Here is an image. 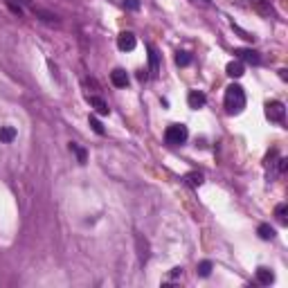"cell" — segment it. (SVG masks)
<instances>
[{
	"instance_id": "obj_1",
	"label": "cell",
	"mask_w": 288,
	"mask_h": 288,
	"mask_svg": "<svg viewBox=\"0 0 288 288\" xmlns=\"http://www.w3.org/2000/svg\"><path fill=\"white\" fill-rule=\"evenodd\" d=\"M223 104H225V111H228L230 115H236V113H241L243 108H246V93H243V88L239 83H232V86L225 88Z\"/></svg>"
},
{
	"instance_id": "obj_2",
	"label": "cell",
	"mask_w": 288,
	"mask_h": 288,
	"mask_svg": "<svg viewBox=\"0 0 288 288\" xmlns=\"http://www.w3.org/2000/svg\"><path fill=\"white\" fill-rule=\"evenodd\" d=\"M189 137V131L185 124H171L169 129L165 131V142L169 147H182Z\"/></svg>"
},
{
	"instance_id": "obj_3",
	"label": "cell",
	"mask_w": 288,
	"mask_h": 288,
	"mask_svg": "<svg viewBox=\"0 0 288 288\" xmlns=\"http://www.w3.org/2000/svg\"><path fill=\"white\" fill-rule=\"evenodd\" d=\"M266 117L275 124H284V117H286V108H284L282 101H268L266 104Z\"/></svg>"
},
{
	"instance_id": "obj_4",
	"label": "cell",
	"mask_w": 288,
	"mask_h": 288,
	"mask_svg": "<svg viewBox=\"0 0 288 288\" xmlns=\"http://www.w3.org/2000/svg\"><path fill=\"white\" fill-rule=\"evenodd\" d=\"M135 45H137V38L133 32H122L117 36V47L122 52H131V50H135Z\"/></svg>"
},
{
	"instance_id": "obj_5",
	"label": "cell",
	"mask_w": 288,
	"mask_h": 288,
	"mask_svg": "<svg viewBox=\"0 0 288 288\" xmlns=\"http://www.w3.org/2000/svg\"><path fill=\"white\" fill-rule=\"evenodd\" d=\"M187 104H189V108H194V111L203 108V106L207 104L205 93H200V90H192V93L187 95Z\"/></svg>"
},
{
	"instance_id": "obj_6",
	"label": "cell",
	"mask_w": 288,
	"mask_h": 288,
	"mask_svg": "<svg viewBox=\"0 0 288 288\" xmlns=\"http://www.w3.org/2000/svg\"><path fill=\"white\" fill-rule=\"evenodd\" d=\"M111 81L115 88H126V86H129V75H126V70H122V68H115V70L111 72Z\"/></svg>"
},
{
	"instance_id": "obj_7",
	"label": "cell",
	"mask_w": 288,
	"mask_h": 288,
	"mask_svg": "<svg viewBox=\"0 0 288 288\" xmlns=\"http://www.w3.org/2000/svg\"><path fill=\"white\" fill-rule=\"evenodd\" d=\"M234 54H236V59L246 61V63H252V65L261 63V57H259L254 50H234Z\"/></svg>"
},
{
	"instance_id": "obj_8",
	"label": "cell",
	"mask_w": 288,
	"mask_h": 288,
	"mask_svg": "<svg viewBox=\"0 0 288 288\" xmlns=\"http://www.w3.org/2000/svg\"><path fill=\"white\" fill-rule=\"evenodd\" d=\"M257 282L261 284V286H270L272 282H275V272L270 270V268H257Z\"/></svg>"
},
{
	"instance_id": "obj_9",
	"label": "cell",
	"mask_w": 288,
	"mask_h": 288,
	"mask_svg": "<svg viewBox=\"0 0 288 288\" xmlns=\"http://www.w3.org/2000/svg\"><path fill=\"white\" fill-rule=\"evenodd\" d=\"M225 72H228L232 79H239V77H243V72H246V65H243V61H230L228 68H225Z\"/></svg>"
},
{
	"instance_id": "obj_10",
	"label": "cell",
	"mask_w": 288,
	"mask_h": 288,
	"mask_svg": "<svg viewBox=\"0 0 288 288\" xmlns=\"http://www.w3.org/2000/svg\"><path fill=\"white\" fill-rule=\"evenodd\" d=\"M88 101H90V106L97 111V115H108V113H111L108 104L101 99V97H88Z\"/></svg>"
},
{
	"instance_id": "obj_11",
	"label": "cell",
	"mask_w": 288,
	"mask_h": 288,
	"mask_svg": "<svg viewBox=\"0 0 288 288\" xmlns=\"http://www.w3.org/2000/svg\"><path fill=\"white\" fill-rule=\"evenodd\" d=\"M149 61H151V75L158 77V72H160V54L153 45H149Z\"/></svg>"
},
{
	"instance_id": "obj_12",
	"label": "cell",
	"mask_w": 288,
	"mask_h": 288,
	"mask_svg": "<svg viewBox=\"0 0 288 288\" xmlns=\"http://www.w3.org/2000/svg\"><path fill=\"white\" fill-rule=\"evenodd\" d=\"M14 140H16V129L14 126H0V142L9 144Z\"/></svg>"
},
{
	"instance_id": "obj_13",
	"label": "cell",
	"mask_w": 288,
	"mask_h": 288,
	"mask_svg": "<svg viewBox=\"0 0 288 288\" xmlns=\"http://www.w3.org/2000/svg\"><path fill=\"white\" fill-rule=\"evenodd\" d=\"M275 216L282 225H288V205L286 203H279V205L275 207Z\"/></svg>"
},
{
	"instance_id": "obj_14",
	"label": "cell",
	"mask_w": 288,
	"mask_h": 288,
	"mask_svg": "<svg viewBox=\"0 0 288 288\" xmlns=\"http://www.w3.org/2000/svg\"><path fill=\"white\" fill-rule=\"evenodd\" d=\"M257 232H259V236H261L264 241H270V239H275V230H272L268 223H261Z\"/></svg>"
},
{
	"instance_id": "obj_15",
	"label": "cell",
	"mask_w": 288,
	"mask_h": 288,
	"mask_svg": "<svg viewBox=\"0 0 288 288\" xmlns=\"http://www.w3.org/2000/svg\"><path fill=\"white\" fill-rule=\"evenodd\" d=\"M70 151L77 153V160H79V165H86V160H88V155H86V151H83L77 142H70Z\"/></svg>"
},
{
	"instance_id": "obj_16",
	"label": "cell",
	"mask_w": 288,
	"mask_h": 288,
	"mask_svg": "<svg viewBox=\"0 0 288 288\" xmlns=\"http://www.w3.org/2000/svg\"><path fill=\"white\" fill-rule=\"evenodd\" d=\"M185 180H187L192 187H200V185H203V173H198V171H192V173H187V176H185Z\"/></svg>"
},
{
	"instance_id": "obj_17",
	"label": "cell",
	"mask_w": 288,
	"mask_h": 288,
	"mask_svg": "<svg viewBox=\"0 0 288 288\" xmlns=\"http://www.w3.org/2000/svg\"><path fill=\"white\" fill-rule=\"evenodd\" d=\"M189 63H192V54H189V52H178L176 54V65H180V68H187Z\"/></svg>"
},
{
	"instance_id": "obj_18",
	"label": "cell",
	"mask_w": 288,
	"mask_h": 288,
	"mask_svg": "<svg viewBox=\"0 0 288 288\" xmlns=\"http://www.w3.org/2000/svg\"><path fill=\"white\" fill-rule=\"evenodd\" d=\"M196 272H198V277H210L212 275V261H200Z\"/></svg>"
},
{
	"instance_id": "obj_19",
	"label": "cell",
	"mask_w": 288,
	"mask_h": 288,
	"mask_svg": "<svg viewBox=\"0 0 288 288\" xmlns=\"http://www.w3.org/2000/svg\"><path fill=\"white\" fill-rule=\"evenodd\" d=\"M254 7H257V12H261V14H272L270 0H254Z\"/></svg>"
},
{
	"instance_id": "obj_20",
	"label": "cell",
	"mask_w": 288,
	"mask_h": 288,
	"mask_svg": "<svg viewBox=\"0 0 288 288\" xmlns=\"http://www.w3.org/2000/svg\"><path fill=\"white\" fill-rule=\"evenodd\" d=\"M90 126H93V131L97 133V135H104V133H106V129H104V124H101L97 117H90Z\"/></svg>"
},
{
	"instance_id": "obj_21",
	"label": "cell",
	"mask_w": 288,
	"mask_h": 288,
	"mask_svg": "<svg viewBox=\"0 0 288 288\" xmlns=\"http://www.w3.org/2000/svg\"><path fill=\"white\" fill-rule=\"evenodd\" d=\"M122 5L126 9H131V12H137L140 9V0H122Z\"/></svg>"
},
{
	"instance_id": "obj_22",
	"label": "cell",
	"mask_w": 288,
	"mask_h": 288,
	"mask_svg": "<svg viewBox=\"0 0 288 288\" xmlns=\"http://www.w3.org/2000/svg\"><path fill=\"white\" fill-rule=\"evenodd\" d=\"M286 169H288V160L282 158V160H279V173H284Z\"/></svg>"
},
{
	"instance_id": "obj_23",
	"label": "cell",
	"mask_w": 288,
	"mask_h": 288,
	"mask_svg": "<svg viewBox=\"0 0 288 288\" xmlns=\"http://www.w3.org/2000/svg\"><path fill=\"white\" fill-rule=\"evenodd\" d=\"M178 275H182V268H173L171 270V277H178Z\"/></svg>"
},
{
	"instance_id": "obj_24",
	"label": "cell",
	"mask_w": 288,
	"mask_h": 288,
	"mask_svg": "<svg viewBox=\"0 0 288 288\" xmlns=\"http://www.w3.org/2000/svg\"><path fill=\"white\" fill-rule=\"evenodd\" d=\"M205 2H210V0H205Z\"/></svg>"
}]
</instances>
